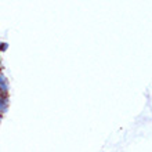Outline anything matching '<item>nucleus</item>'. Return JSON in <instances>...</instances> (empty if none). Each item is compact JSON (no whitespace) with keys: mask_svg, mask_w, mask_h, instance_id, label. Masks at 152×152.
I'll list each match as a JSON object with an SVG mask.
<instances>
[{"mask_svg":"<svg viewBox=\"0 0 152 152\" xmlns=\"http://www.w3.org/2000/svg\"><path fill=\"white\" fill-rule=\"evenodd\" d=\"M7 107H8V100H7V97H6V93L0 91V113L6 112Z\"/></svg>","mask_w":152,"mask_h":152,"instance_id":"nucleus-1","label":"nucleus"},{"mask_svg":"<svg viewBox=\"0 0 152 152\" xmlns=\"http://www.w3.org/2000/svg\"><path fill=\"white\" fill-rule=\"evenodd\" d=\"M8 90V83H7V79L3 73L0 72V91L1 93H7Z\"/></svg>","mask_w":152,"mask_h":152,"instance_id":"nucleus-2","label":"nucleus"},{"mask_svg":"<svg viewBox=\"0 0 152 152\" xmlns=\"http://www.w3.org/2000/svg\"><path fill=\"white\" fill-rule=\"evenodd\" d=\"M7 48V44H1V50H6Z\"/></svg>","mask_w":152,"mask_h":152,"instance_id":"nucleus-3","label":"nucleus"}]
</instances>
